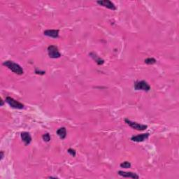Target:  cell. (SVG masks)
I'll list each match as a JSON object with an SVG mask.
<instances>
[{
    "label": "cell",
    "mask_w": 179,
    "mask_h": 179,
    "mask_svg": "<svg viewBox=\"0 0 179 179\" xmlns=\"http://www.w3.org/2000/svg\"><path fill=\"white\" fill-rule=\"evenodd\" d=\"M125 123H127L130 127H132V129L134 130H137V131H144V130H146L148 128V126L146 125H143L140 124V123H138L137 122H133L132 120L128 119V118H125Z\"/></svg>",
    "instance_id": "obj_2"
},
{
    "label": "cell",
    "mask_w": 179,
    "mask_h": 179,
    "mask_svg": "<svg viewBox=\"0 0 179 179\" xmlns=\"http://www.w3.org/2000/svg\"><path fill=\"white\" fill-rule=\"evenodd\" d=\"M97 3L99 5L106 7V8L110 9V10L115 11L116 9H117L116 6L112 2L110 1V0H100V1H97Z\"/></svg>",
    "instance_id": "obj_6"
},
{
    "label": "cell",
    "mask_w": 179,
    "mask_h": 179,
    "mask_svg": "<svg viewBox=\"0 0 179 179\" xmlns=\"http://www.w3.org/2000/svg\"><path fill=\"white\" fill-rule=\"evenodd\" d=\"M145 63L147 64H154L156 63V60L154 57H148L144 60Z\"/></svg>",
    "instance_id": "obj_13"
},
{
    "label": "cell",
    "mask_w": 179,
    "mask_h": 179,
    "mask_svg": "<svg viewBox=\"0 0 179 179\" xmlns=\"http://www.w3.org/2000/svg\"><path fill=\"white\" fill-rule=\"evenodd\" d=\"M118 174L122 177L124 178H134V179H139V176L137 175L136 173L134 172H127V171H118Z\"/></svg>",
    "instance_id": "obj_7"
},
{
    "label": "cell",
    "mask_w": 179,
    "mask_h": 179,
    "mask_svg": "<svg viewBox=\"0 0 179 179\" xmlns=\"http://www.w3.org/2000/svg\"><path fill=\"white\" fill-rule=\"evenodd\" d=\"M150 134L149 133H146V134H141L137 135V136H133L131 138V141L137 143H140L144 141L145 140L147 139L149 137Z\"/></svg>",
    "instance_id": "obj_9"
},
{
    "label": "cell",
    "mask_w": 179,
    "mask_h": 179,
    "mask_svg": "<svg viewBox=\"0 0 179 179\" xmlns=\"http://www.w3.org/2000/svg\"><path fill=\"white\" fill-rule=\"evenodd\" d=\"M134 89L135 90H143L148 92L151 90V86L150 85L145 81H137L134 83Z\"/></svg>",
    "instance_id": "obj_5"
},
{
    "label": "cell",
    "mask_w": 179,
    "mask_h": 179,
    "mask_svg": "<svg viewBox=\"0 0 179 179\" xmlns=\"http://www.w3.org/2000/svg\"><path fill=\"white\" fill-rule=\"evenodd\" d=\"M5 101L8 104H9L11 108H16V109H23L25 107L24 104L19 102L18 101L14 100L13 98L11 97H6Z\"/></svg>",
    "instance_id": "obj_4"
},
{
    "label": "cell",
    "mask_w": 179,
    "mask_h": 179,
    "mask_svg": "<svg viewBox=\"0 0 179 179\" xmlns=\"http://www.w3.org/2000/svg\"><path fill=\"white\" fill-rule=\"evenodd\" d=\"M4 104V101L1 98V99H0V106H3Z\"/></svg>",
    "instance_id": "obj_19"
},
{
    "label": "cell",
    "mask_w": 179,
    "mask_h": 179,
    "mask_svg": "<svg viewBox=\"0 0 179 179\" xmlns=\"http://www.w3.org/2000/svg\"><path fill=\"white\" fill-rule=\"evenodd\" d=\"M48 56L52 59H57L61 57V53H60L58 48L54 45H50L48 47Z\"/></svg>",
    "instance_id": "obj_3"
},
{
    "label": "cell",
    "mask_w": 179,
    "mask_h": 179,
    "mask_svg": "<svg viewBox=\"0 0 179 179\" xmlns=\"http://www.w3.org/2000/svg\"><path fill=\"white\" fill-rule=\"evenodd\" d=\"M4 66L6 67L9 69H10L12 72L15 73L18 75H23L24 74V70L20 64L16 63L11 60H6V61L4 62L3 64Z\"/></svg>",
    "instance_id": "obj_1"
},
{
    "label": "cell",
    "mask_w": 179,
    "mask_h": 179,
    "mask_svg": "<svg viewBox=\"0 0 179 179\" xmlns=\"http://www.w3.org/2000/svg\"><path fill=\"white\" fill-rule=\"evenodd\" d=\"M67 152H68V153L72 157H75V156H76V151H75V150L73 149V148H71L67 150Z\"/></svg>",
    "instance_id": "obj_16"
},
{
    "label": "cell",
    "mask_w": 179,
    "mask_h": 179,
    "mask_svg": "<svg viewBox=\"0 0 179 179\" xmlns=\"http://www.w3.org/2000/svg\"><path fill=\"white\" fill-rule=\"evenodd\" d=\"M56 133H57V134L58 135V137L60 138V139H62V140L64 139L67 137V130L64 127L59 128V129L57 130Z\"/></svg>",
    "instance_id": "obj_12"
},
{
    "label": "cell",
    "mask_w": 179,
    "mask_h": 179,
    "mask_svg": "<svg viewBox=\"0 0 179 179\" xmlns=\"http://www.w3.org/2000/svg\"><path fill=\"white\" fill-rule=\"evenodd\" d=\"M59 32L58 30H46L43 32V35L53 38H57L59 37Z\"/></svg>",
    "instance_id": "obj_10"
},
{
    "label": "cell",
    "mask_w": 179,
    "mask_h": 179,
    "mask_svg": "<svg viewBox=\"0 0 179 179\" xmlns=\"http://www.w3.org/2000/svg\"><path fill=\"white\" fill-rule=\"evenodd\" d=\"M0 157H1V158H0V160H2V159H3L4 158V151L0 152Z\"/></svg>",
    "instance_id": "obj_18"
},
{
    "label": "cell",
    "mask_w": 179,
    "mask_h": 179,
    "mask_svg": "<svg viewBox=\"0 0 179 179\" xmlns=\"http://www.w3.org/2000/svg\"><path fill=\"white\" fill-rule=\"evenodd\" d=\"M89 55L92 58H93L94 60H95V61L96 62V63L98 65H102L104 63V60L103 59H101L100 57H99L95 53H93V52L90 53L89 54Z\"/></svg>",
    "instance_id": "obj_11"
},
{
    "label": "cell",
    "mask_w": 179,
    "mask_h": 179,
    "mask_svg": "<svg viewBox=\"0 0 179 179\" xmlns=\"http://www.w3.org/2000/svg\"><path fill=\"white\" fill-rule=\"evenodd\" d=\"M35 73L37 74L43 75V74H46V72H45L44 71H37V69H36V70H35Z\"/></svg>",
    "instance_id": "obj_17"
},
{
    "label": "cell",
    "mask_w": 179,
    "mask_h": 179,
    "mask_svg": "<svg viewBox=\"0 0 179 179\" xmlns=\"http://www.w3.org/2000/svg\"><path fill=\"white\" fill-rule=\"evenodd\" d=\"M131 163H130V162H127V161H125V162H123L122 163H121L120 164V166L121 168H124V169H130L131 167Z\"/></svg>",
    "instance_id": "obj_14"
},
{
    "label": "cell",
    "mask_w": 179,
    "mask_h": 179,
    "mask_svg": "<svg viewBox=\"0 0 179 179\" xmlns=\"http://www.w3.org/2000/svg\"><path fill=\"white\" fill-rule=\"evenodd\" d=\"M20 137L22 141L25 144V146H28L32 142V137L30 134V133L27 132H23L20 134Z\"/></svg>",
    "instance_id": "obj_8"
},
{
    "label": "cell",
    "mask_w": 179,
    "mask_h": 179,
    "mask_svg": "<svg viewBox=\"0 0 179 179\" xmlns=\"http://www.w3.org/2000/svg\"><path fill=\"white\" fill-rule=\"evenodd\" d=\"M42 139L45 142H49L50 141V135L49 133H46L42 136Z\"/></svg>",
    "instance_id": "obj_15"
}]
</instances>
